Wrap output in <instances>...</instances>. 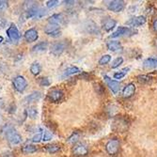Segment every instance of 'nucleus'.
Segmentation results:
<instances>
[{
  "mask_svg": "<svg viewBox=\"0 0 157 157\" xmlns=\"http://www.w3.org/2000/svg\"><path fill=\"white\" fill-rule=\"evenodd\" d=\"M52 137H53V135L49 131H44L42 133V140L44 141H49L52 139Z\"/></svg>",
  "mask_w": 157,
  "mask_h": 157,
  "instance_id": "f704fd0d",
  "label": "nucleus"
},
{
  "mask_svg": "<svg viewBox=\"0 0 157 157\" xmlns=\"http://www.w3.org/2000/svg\"><path fill=\"white\" fill-rule=\"evenodd\" d=\"M40 97H41V94L40 91H34L31 94L26 96L24 100V102H25V104H31V103L39 101V100L40 99Z\"/></svg>",
  "mask_w": 157,
  "mask_h": 157,
  "instance_id": "f3484780",
  "label": "nucleus"
},
{
  "mask_svg": "<svg viewBox=\"0 0 157 157\" xmlns=\"http://www.w3.org/2000/svg\"><path fill=\"white\" fill-rule=\"evenodd\" d=\"M136 88L134 83H129L127 84L125 87L122 90V97L124 99H129L131 97H133L136 93Z\"/></svg>",
  "mask_w": 157,
  "mask_h": 157,
  "instance_id": "9d476101",
  "label": "nucleus"
},
{
  "mask_svg": "<svg viewBox=\"0 0 157 157\" xmlns=\"http://www.w3.org/2000/svg\"><path fill=\"white\" fill-rule=\"evenodd\" d=\"M65 49H66L65 42L59 41V42H56V44H54L51 46V53L56 56H59L65 51Z\"/></svg>",
  "mask_w": 157,
  "mask_h": 157,
  "instance_id": "9b49d317",
  "label": "nucleus"
},
{
  "mask_svg": "<svg viewBox=\"0 0 157 157\" xmlns=\"http://www.w3.org/2000/svg\"><path fill=\"white\" fill-rule=\"evenodd\" d=\"M59 3V1H58V0H49V1L46 2V6L48 9H53L58 6Z\"/></svg>",
  "mask_w": 157,
  "mask_h": 157,
  "instance_id": "72a5a7b5",
  "label": "nucleus"
},
{
  "mask_svg": "<svg viewBox=\"0 0 157 157\" xmlns=\"http://www.w3.org/2000/svg\"><path fill=\"white\" fill-rule=\"evenodd\" d=\"M79 138H80V134L79 133H77V132H74L72 135H71L70 136H69V138L67 139L68 140V142L69 143H73V144H76L77 143V141L79 140Z\"/></svg>",
  "mask_w": 157,
  "mask_h": 157,
  "instance_id": "cd10ccee",
  "label": "nucleus"
},
{
  "mask_svg": "<svg viewBox=\"0 0 157 157\" xmlns=\"http://www.w3.org/2000/svg\"><path fill=\"white\" fill-rule=\"evenodd\" d=\"M106 48L111 52H118L122 49V45L118 40H110L106 44Z\"/></svg>",
  "mask_w": 157,
  "mask_h": 157,
  "instance_id": "2eb2a0df",
  "label": "nucleus"
},
{
  "mask_svg": "<svg viewBox=\"0 0 157 157\" xmlns=\"http://www.w3.org/2000/svg\"><path fill=\"white\" fill-rule=\"evenodd\" d=\"M60 146L58 145V144H49V145H46L45 146V151L48 152V153H51V154H54V153H56L60 151Z\"/></svg>",
  "mask_w": 157,
  "mask_h": 157,
  "instance_id": "393cba45",
  "label": "nucleus"
},
{
  "mask_svg": "<svg viewBox=\"0 0 157 157\" xmlns=\"http://www.w3.org/2000/svg\"><path fill=\"white\" fill-rule=\"evenodd\" d=\"M111 60V56L110 55H104L102 56L99 59V64L100 65H106L110 62Z\"/></svg>",
  "mask_w": 157,
  "mask_h": 157,
  "instance_id": "c756f323",
  "label": "nucleus"
},
{
  "mask_svg": "<svg viewBox=\"0 0 157 157\" xmlns=\"http://www.w3.org/2000/svg\"><path fill=\"white\" fill-rule=\"evenodd\" d=\"M6 137L11 145H18L22 142V136L14 128H8L6 131Z\"/></svg>",
  "mask_w": 157,
  "mask_h": 157,
  "instance_id": "7ed1b4c3",
  "label": "nucleus"
},
{
  "mask_svg": "<svg viewBox=\"0 0 157 157\" xmlns=\"http://www.w3.org/2000/svg\"><path fill=\"white\" fill-rule=\"evenodd\" d=\"M104 79H105V82L106 83L107 87L110 89V90L114 93V94H117L120 90H121V83L117 80H113L112 78H110L109 76L107 75H105L104 76Z\"/></svg>",
  "mask_w": 157,
  "mask_h": 157,
  "instance_id": "6e6552de",
  "label": "nucleus"
},
{
  "mask_svg": "<svg viewBox=\"0 0 157 157\" xmlns=\"http://www.w3.org/2000/svg\"><path fill=\"white\" fill-rule=\"evenodd\" d=\"M85 27H86V29H87V31L90 34H99L98 27H97L96 24L92 21L88 22L87 24H86Z\"/></svg>",
  "mask_w": 157,
  "mask_h": 157,
  "instance_id": "4be33fe9",
  "label": "nucleus"
},
{
  "mask_svg": "<svg viewBox=\"0 0 157 157\" xmlns=\"http://www.w3.org/2000/svg\"><path fill=\"white\" fill-rule=\"evenodd\" d=\"M26 114H27V117H29L31 119H35L38 115V111L35 107H28L26 109Z\"/></svg>",
  "mask_w": 157,
  "mask_h": 157,
  "instance_id": "2f4dec72",
  "label": "nucleus"
},
{
  "mask_svg": "<svg viewBox=\"0 0 157 157\" xmlns=\"http://www.w3.org/2000/svg\"><path fill=\"white\" fill-rule=\"evenodd\" d=\"M129 71H130V68L129 67H125L123 69H121V71H119V72H116L115 74H114V78L117 79V80H121L128 73H129Z\"/></svg>",
  "mask_w": 157,
  "mask_h": 157,
  "instance_id": "b1692460",
  "label": "nucleus"
},
{
  "mask_svg": "<svg viewBox=\"0 0 157 157\" xmlns=\"http://www.w3.org/2000/svg\"><path fill=\"white\" fill-rule=\"evenodd\" d=\"M81 73V70L78 68V67H75V66H72V67H69L67 68L64 73L62 75V77H68V76H71V75H76V74H79Z\"/></svg>",
  "mask_w": 157,
  "mask_h": 157,
  "instance_id": "412c9836",
  "label": "nucleus"
},
{
  "mask_svg": "<svg viewBox=\"0 0 157 157\" xmlns=\"http://www.w3.org/2000/svg\"><path fill=\"white\" fill-rule=\"evenodd\" d=\"M130 126V121L124 117H116L112 122V130L117 133H125Z\"/></svg>",
  "mask_w": 157,
  "mask_h": 157,
  "instance_id": "f257e3e1",
  "label": "nucleus"
},
{
  "mask_svg": "<svg viewBox=\"0 0 157 157\" xmlns=\"http://www.w3.org/2000/svg\"><path fill=\"white\" fill-rule=\"evenodd\" d=\"M2 157H14V155L12 152H6V153H3Z\"/></svg>",
  "mask_w": 157,
  "mask_h": 157,
  "instance_id": "ea45409f",
  "label": "nucleus"
},
{
  "mask_svg": "<svg viewBox=\"0 0 157 157\" xmlns=\"http://www.w3.org/2000/svg\"><path fill=\"white\" fill-rule=\"evenodd\" d=\"M39 84L41 86V87H48V86H50L51 82L49 80V78L47 77H42L39 80Z\"/></svg>",
  "mask_w": 157,
  "mask_h": 157,
  "instance_id": "473e14b6",
  "label": "nucleus"
},
{
  "mask_svg": "<svg viewBox=\"0 0 157 157\" xmlns=\"http://www.w3.org/2000/svg\"><path fill=\"white\" fill-rule=\"evenodd\" d=\"M73 154L75 157H86L89 154V148L83 143H76L73 148Z\"/></svg>",
  "mask_w": 157,
  "mask_h": 157,
  "instance_id": "423d86ee",
  "label": "nucleus"
},
{
  "mask_svg": "<svg viewBox=\"0 0 157 157\" xmlns=\"http://www.w3.org/2000/svg\"><path fill=\"white\" fill-rule=\"evenodd\" d=\"M116 25H117L116 20L111 19V18H108V19L105 20L104 23H103V28L106 32H110L111 30H113Z\"/></svg>",
  "mask_w": 157,
  "mask_h": 157,
  "instance_id": "dca6fc26",
  "label": "nucleus"
},
{
  "mask_svg": "<svg viewBox=\"0 0 157 157\" xmlns=\"http://www.w3.org/2000/svg\"><path fill=\"white\" fill-rule=\"evenodd\" d=\"M151 77L149 75H142L137 76V81L140 84H148L151 82Z\"/></svg>",
  "mask_w": 157,
  "mask_h": 157,
  "instance_id": "7c9ffc66",
  "label": "nucleus"
},
{
  "mask_svg": "<svg viewBox=\"0 0 157 157\" xmlns=\"http://www.w3.org/2000/svg\"><path fill=\"white\" fill-rule=\"evenodd\" d=\"M64 97V91L59 89H54L49 91L47 98L52 103H59Z\"/></svg>",
  "mask_w": 157,
  "mask_h": 157,
  "instance_id": "0eeeda50",
  "label": "nucleus"
},
{
  "mask_svg": "<svg viewBox=\"0 0 157 157\" xmlns=\"http://www.w3.org/2000/svg\"><path fill=\"white\" fill-rule=\"evenodd\" d=\"M7 35L8 37L12 40V41H17L19 40L20 39V33H19V30L18 28L14 25H11L8 29H7Z\"/></svg>",
  "mask_w": 157,
  "mask_h": 157,
  "instance_id": "f8f14e48",
  "label": "nucleus"
},
{
  "mask_svg": "<svg viewBox=\"0 0 157 157\" xmlns=\"http://www.w3.org/2000/svg\"><path fill=\"white\" fill-rule=\"evenodd\" d=\"M145 23H146V17L143 15H138L130 19L127 22V25H130L132 26H140L143 25Z\"/></svg>",
  "mask_w": 157,
  "mask_h": 157,
  "instance_id": "4468645a",
  "label": "nucleus"
},
{
  "mask_svg": "<svg viewBox=\"0 0 157 157\" xmlns=\"http://www.w3.org/2000/svg\"><path fill=\"white\" fill-rule=\"evenodd\" d=\"M64 20V16L62 13H56V14H53L52 16H50L48 18V23L49 24H53V25H58L62 23Z\"/></svg>",
  "mask_w": 157,
  "mask_h": 157,
  "instance_id": "a211bd4d",
  "label": "nucleus"
},
{
  "mask_svg": "<svg viewBox=\"0 0 157 157\" xmlns=\"http://www.w3.org/2000/svg\"><path fill=\"white\" fill-rule=\"evenodd\" d=\"M48 48V42L47 41H40L36 45L33 46L32 51L33 52H44Z\"/></svg>",
  "mask_w": 157,
  "mask_h": 157,
  "instance_id": "5701e85b",
  "label": "nucleus"
},
{
  "mask_svg": "<svg viewBox=\"0 0 157 157\" xmlns=\"http://www.w3.org/2000/svg\"><path fill=\"white\" fill-rule=\"evenodd\" d=\"M4 40V38L2 37V36H0V44H2V41Z\"/></svg>",
  "mask_w": 157,
  "mask_h": 157,
  "instance_id": "a19ab883",
  "label": "nucleus"
},
{
  "mask_svg": "<svg viewBox=\"0 0 157 157\" xmlns=\"http://www.w3.org/2000/svg\"><path fill=\"white\" fill-rule=\"evenodd\" d=\"M122 63H123V58H122V56H118V58H116L115 59L113 60V62L111 64V68L112 69H117Z\"/></svg>",
  "mask_w": 157,
  "mask_h": 157,
  "instance_id": "c85d7f7f",
  "label": "nucleus"
},
{
  "mask_svg": "<svg viewBox=\"0 0 157 157\" xmlns=\"http://www.w3.org/2000/svg\"><path fill=\"white\" fill-rule=\"evenodd\" d=\"M106 8L113 12H121L125 9V2L122 0H112L106 2Z\"/></svg>",
  "mask_w": 157,
  "mask_h": 157,
  "instance_id": "39448f33",
  "label": "nucleus"
},
{
  "mask_svg": "<svg viewBox=\"0 0 157 157\" xmlns=\"http://www.w3.org/2000/svg\"><path fill=\"white\" fill-rule=\"evenodd\" d=\"M6 25H7V21L3 17L0 16V27H4Z\"/></svg>",
  "mask_w": 157,
  "mask_h": 157,
  "instance_id": "4c0bfd02",
  "label": "nucleus"
},
{
  "mask_svg": "<svg viewBox=\"0 0 157 157\" xmlns=\"http://www.w3.org/2000/svg\"><path fill=\"white\" fill-rule=\"evenodd\" d=\"M13 88L16 91L22 93L25 90L26 87H27V81L25 80V78L22 75H18L15 78L13 79Z\"/></svg>",
  "mask_w": 157,
  "mask_h": 157,
  "instance_id": "20e7f679",
  "label": "nucleus"
},
{
  "mask_svg": "<svg viewBox=\"0 0 157 157\" xmlns=\"http://www.w3.org/2000/svg\"><path fill=\"white\" fill-rule=\"evenodd\" d=\"M25 40L27 41V42H33V41H36L39 38V35H38V31L35 29V28H29L28 30H26L25 32Z\"/></svg>",
  "mask_w": 157,
  "mask_h": 157,
  "instance_id": "ddd939ff",
  "label": "nucleus"
},
{
  "mask_svg": "<svg viewBox=\"0 0 157 157\" xmlns=\"http://www.w3.org/2000/svg\"><path fill=\"white\" fill-rule=\"evenodd\" d=\"M44 32L51 37H59L61 34V30L59 26L58 25H53V24H48L45 26Z\"/></svg>",
  "mask_w": 157,
  "mask_h": 157,
  "instance_id": "1a4fd4ad",
  "label": "nucleus"
},
{
  "mask_svg": "<svg viewBox=\"0 0 157 157\" xmlns=\"http://www.w3.org/2000/svg\"><path fill=\"white\" fill-rule=\"evenodd\" d=\"M105 149L108 155L116 156L121 150V142L118 138H111L106 142Z\"/></svg>",
  "mask_w": 157,
  "mask_h": 157,
  "instance_id": "f03ea898",
  "label": "nucleus"
},
{
  "mask_svg": "<svg viewBox=\"0 0 157 157\" xmlns=\"http://www.w3.org/2000/svg\"><path fill=\"white\" fill-rule=\"evenodd\" d=\"M143 67L146 70H153L157 69V59L153 58H149L146 59L143 62Z\"/></svg>",
  "mask_w": 157,
  "mask_h": 157,
  "instance_id": "aec40b11",
  "label": "nucleus"
},
{
  "mask_svg": "<svg viewBox=\"0 0 157 157\" xmlns=\"http://www.w3.org/2000/svg\"><path fill=\"white\" fill-rule=\"evenodd\" d=\"M9 7V2L8 1H4V0H0V11H4L5 10H7Z\"/></svg>",
  "mask_w": 157,
  "mask_h": 157,
  "instance_id": "c9c22d12",
  "label": "nucleus"
},
{
  "mask_svg": "<svg viewBox=\"0 0 157 157\" xmlns=\"http://www.w3.org/2000/svg\"><path fill=\"white\" fill-rule=\"evenodd\" d=\"M30 72L33 75H40V73L41 72V66L40 63L38 62H34L32 63V65L30 66Z\"/></svg>",
  "mask_w": 157,
  "mask_h": 157,
  "instance_id": "bb28decb",
  "label": "nucleus"
},
{
  "mask_svg": "<svg viewBox=\"0 0 157 157\" xmlns=\"http://www.w3.org/2000/svg\"><path fill=\"white\" fill-rule=\"evenodd\" d=\"M41 139H42V133H41V132L36 134V135L32 137V141L35 142V143H37V142H40Z\"/></svg>",
  "mask_w": 157,
  "mask_h": 157,
  "instance_id": "e433bc0d",
  "label": "nucleus"
},
{
  "mask_svg": "<svg viewBox=\"0 0 157 157\" xmlns=\"http://www.w3.org/2000/svg\"><path fill=\"white\" fill-rule=\"evenodd\" d=\"M38 151L37 147H35L34 145H25L24 147H22V152L25 153V154H31L34 153Z\"/></svg>",
  "mask_w": 157,
  "mask_h": 157,
  "instance_id": "a878e982",
  "label": "nucleus"
},
{
  "mask_svg": "<svg viewBox=\"0 0 157 157\" xmlns=\"http://www.w3.org/2000/svg\"><path fill=\"white\" fill-rule=\"evenodd\" d=\"M130 30H131V29H130L129 27H126V26H120L115 32H113V33L110 35V38H118V37L126 35L127 33H129V32H130Z\"/></svg>",
  "mask_w": 157,
  "mask_h": 157,
  "instance_id": "6ab92c4d",
  "label": "nucleus"
},
{
  "mask_svg": "<svg viewBox=\"0 0 157 157\" xmlns=\"http://www.w3.org/2000/svg\"><path fill=\"white\" fill-rule=\"evenodd\" d=\"M152 28H153V30L157 33V19L153 20V22H152Z\"/></svg>",
  "mask_w": 157,
  "mask_h": 157,
  "instance_id": "58836bf2",
  "label": "nucleus"
}]
</instances>
